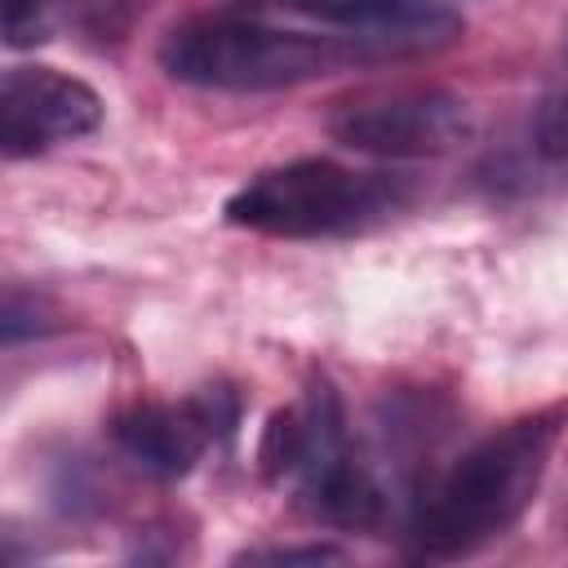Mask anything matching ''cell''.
Here are the masks:
<instances>
[{
    "instance_id": "7a4b0ae2",
    "label": "cell",
    "mask_w": 568,
    "mask_h": 568,
    "mask_svg": "<svg viewBox=\"0 0 568 568\" xmlns=\"http://www.w3.org/2000/svg\"><path fill=\"white\" fill-rule=\"evenodd\" d=\"M351 62L342 36H311L244 13H200L160 40V67L169 80L222 93L293 89Z\"/></svg>"
},
{
    "instance_id": "4fadbf2b",
    "label": "cell",
    "mask_w": 568,
    "mask_h": 568,
    "mask_svg": "<svg viewBox=\"0 0 568 568\" xmlns=\"http://www.w3.org/2000/svg\"><path fill=\"white\" fill-rule=\"evenodd\" d=\"M53 328V311L40 293H22V288H9L4 293V311H0V337L4 346H18L22 337H40Z\"/></svg>"
},
{
    "instance_id": "277c9868",
    "label": "cell",
    "mask_w": 568,
    "mask_h": 568,
    "mask_svg": "<svg viewBox=\"0 0 568 568\" xmlns=\"http://www.w3.org/2000/svg\"><path fill=\"white\" fill-rule=\"evenodd\" d=\"M333 142L382 160H435L453 155L475 138V111L466 98L435 84H404L382 93H359L333 106Z\"/></svg>"
},
{
    "instance_id": "3957f363",
    "label": "cell",
    "mask_w": 568,
    "mask_h": 568,
    "mask_svg": "<svg viewBox=\"0 0 568 568\" xmlns=\"http://www.w3.org/2000/svg\"><path fill=\"white\" fill-rule=\"evenodd\" d=\"M408 200L404 182L382 173H351L333 160H288L280 169H262L248 178L226 204L222 217L231 226L280 235V240H320L351 235L382 217H390Z\"/></svg>"
},
{
    "instance_id": "9c48e42d",
    "label": "cell",
    "mask_w": 568,
    "mask_h": 568,
    "mask_svg": "<svg viewBox=\"0 0 568 568\" xmlns=\"http://www.w3.org/2000/svg\"><path fill=\"white\" fill-rule=\"evenodd\" d=\"M146 4L151 0H53V18L89 49H120L142 22Z\"/></svg>"
},
{
    "instance_id": "ba28073f",
    "label": "cell",
    "mask_w": 568,
    "mask_h": 568,
    "mask_svg": "<svg viewBox=\"0 0 568 568\" xmlns=\"http://www.w3.org/2000/svg\"><path fill=\"white\" fill-rule=\"evenodd\" d=\"M120 453L155 479H182L213 444L195 399L186 404H133L111 426Z\"/></svg>"
},
{
    "instance_id": "30bf717a",
    "label": "cell",
    "mask_w": 568,
    "mask_h": 568,
    "mask_svg": "<svg viewBox=\"0 0 568 568\" xmlns=\"http://www.w3.org/2000/svg\"><path fill=\"white\" fill-rule=\"evenodd\" d=\"M302 448H306V417L302 408H275L262 426V439H257V466L266 479H284V475H297L302 466Z\"/></svg>"
},
{
    "instance_id": "5b68a950",
    "label": "cell",
    "mask_w": 568,
    "mask_h": 568,
    "mask_svg": "<svg viewBox=\"0 0 568 568\" xmlns=\"http://www.w3.org/2000/svg\"><path fill=\"white\" fill-rule=\"evenodd\" d=\"M306 417V448H302V501L315 519L333 528H377L386 510V493L373 479V470L351 453L346 439V413L333 390V382H315L302 399Z\"/></svg>"
},
{
    "instance_id": "8fae6325",
    "label": "cell",
    "mask_w": 568,
    "mask_h": 568,
    "mask_svg": "<svg viewBox=\"0 0 568 568\" xmlns=\"http://www.w3.org/2000/svg\"><path fill=\"white\" fill-rule=\"evenodd\" d=\"M0 27L9 49H36L58 31L53 0H4L0 4Z\"/></svg>"
},
{
    "instance_id": "7c38bea8",
    "label": "cell",
    "mask_w": 568,
    "mask_h": 568,
    "mask_svg": "<svg viewBox=\"0 0 568 568\" xmlns=\"http://www.w3.org/2000/svg\"><path fill=\"white\" fill-rule=\"evenodd\" d=\"M532 142L541 151V160L568 164V67L559 75V84L541 98L537 106V124H532Z\"/></svg>"
},
{
    "instance_id": "8992f818",
    "label": "cell",
    "mask_w": 568,
    "mask_h": 568,
    "mask_svg": "<svg viewBox=\"0 0 568 568\" xmlns=\"http://www.w3.org/2000/svg\"><path fill=\"white\" fill-rule=\"evenodd\" d=\"M253 4L284 9L328 27L351 49V62L435 53L462 36V18L439 9L435 0H253Z\"/></svg>"
},
{
    "instance_id": "5bb4252c",
    "label": "cell",
    "mask_w": 568,
    "mask_h": 568,
    "mask_svg": "<svg viewBox=\"0 0 568 568\" xmlns=\"http://www.w3.org/2000/svg\"><path fill=\"white\" fill-rule=\"evenodd\" d=\"M191 399H195V408H200L209 435L222 439V444H231V435H235V426H240V399H235V390L217 382V386H204V390L191 395Z\"/></svg>"
},
{
    "instance_id": "52a82bcc",
    "label": "cell",
    "mask_w": 568,
    "mask_h": 568,
    "mask_svg": "<svg viewBox=\"0 0 568 568\" xmlns=\"http://www.w3.org/2000/svg\"><path fill=\"white\" fill-rule=\"evenodd\" d=\"M102 124V98L58 67H9L0 80V151L4 160L44 155L80 142Z\"/></svg>"
},
{
    "instance_id": "9a60e30c",
    "label": "cell",
    "mask_w": 568,
    "mask_h": 568,
    "mask_svg": "<svg viewBox=\"0 0 568 568\" xmlns=\"http://www.w3.org/2000/svg\"><path fill=\"white\" fill-rule=\"evenodd\" d=\"M337 559H342L337 546H262L235 555V564H337Z\"/></svg>"
},
{
    "instance_id": "2e32d148",
    "label": "cell",
    "mask_w": 568,
    "mask_h": 568,
    "mask_svg": "<svg viewBox=\"0 0 568 568\" xmlns=\"http://www.w3.org/2000/svg\"><path fill=\"white\" fill-rule=\"evenodd\" d=\"M564 67H568V27H564Z\"/></svg>"
},
{
    "instance_id": "6da1fadb",
    "label": "cell",
    "mask_w": 568,
    "mask_h": 568,
    "mask_svg": "<svg viewBox=\"0 0 568 568\" xmlns=\"http://www.w3.org/2000/svg\"><path fill=\"white\" fill-rule=\"evenodd\" d=\"M555 435L559 422L550 413H537L466 448L462 462H453L413 506L408 532L417 550L435 559H453L515 528L541 488Z\"/></svg>"
}]
</instances>
